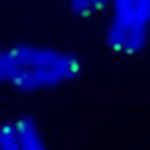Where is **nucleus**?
<instances>
[{
  "mask_svg": "<svg viewBox=\"0 0 150 150\" xmlns=\"http://www.w3.org/2000/svg\"><path fill=\"white\" fill-rule=\"evenodd\" d=\"M81 57L69 50L29 43L0 48V86L9 84L21 93L55 89L77 80Z\"/></svg>",
  "mask_w": 150,
  "mask_h": 150,
  "instance_id": "obj_1",
  "label": "nucleus"
},
{
  "mask_svg": "<svg viewBox=\"0 0 150 150\" xmlns=\"http://www.w3.org/2000/svg\"><path fill=\"white\" fill-rule=\"evenodd\" d=\"M107 11V48L122 57L139 55L150 42V0H109Z\"/></svg>",
  "mask_w": 150,
  "mask_h": 150,
  "instance_id": "obj_2",
  "label": "nucleus"
},
{
  "mask_svg": "<svg viewBox=\"0 0 150 150\" xmlns=\"http://www.w3.org/2000/svg\"><path fill=\"white\" fill-rule=\"evenodd\" d=\"M0 150H48L39 123L21 115L0 125Z\"/></svg>",
  "mask_w": 150,
  "mask_h": 150,
  "instance_id": "obj_3",
  "label": "nucleus"
},
{
  "mask_svg": "<svg viewBox=\"0 0 150 150\" xmlns=\"http://www.w3.org/2000/svg\"><path fill=\"white\" fill-rule=\"evenodd\" d=\"M71 12L83 19L101 15L108 9L109 0H66Z\"/></svg>",
  "mask_w": 150,
  "mask_h": 150,
  "instance_id": "obj_4",
  "label": "nucleus"
}]
</instances>
